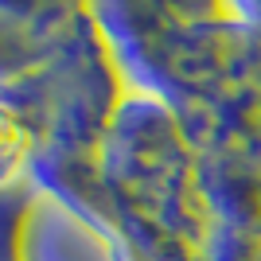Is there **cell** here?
<instances>
[{"label":"cell","mask_w":261,"mask_h":261,"mask_svg":"<svg viewBox=\"0 0 261 261\" xmlns=\"http://www.w3.org/2000/svg\"><path fill=\"white\" fill-rule=\"evenodd\" d=\"M32 184L94 230L109 261H195L211 234L195 144L144 94L121 101L94 160L35 156Z\"/></svg>","instance_id":"cell-1"},{"label":"cell","mask_w":261,"mask_h":261,"mask_svg":"<svg viewBox=\"0 0 261 261\" xmlns=\"http://www.w3.org/2000/svg\"><path fill=\"white\" fill-rule=\"evenodd\" d=\"M0 98L39 156L94 160L129 86L94 4H0Z\"/></svg>","instance_id":"cell-2"},{"label":"cell","mask_w":261,"mask_h":261,"mask_svg":"<svg viewBox=\"0 0 261 261\" xmlns=\"http://www.w3.org/2000/svg\"><path fill=\"white\" fill-rule=\"evenodd\" d=\"M129 94L191 121L257 86L261 47L242 4L106 0L94 4Z\"/></svg>","instance_id":"cell-3"},{"label":"cell","mask_w":261,"mask_h":261,"mask_svg":"<svg viewBox=\"0 0 261 261\" xmlns=\"http://www.w3.org/2000/svg\"><path fill=\"white\" fill-rule=\"evenodd\" d=\"M35 156H39V141L32 125L0 98V195L32 184Z\"/></svg>","instance_id":"cell-4"},{"label":"cell","mask_w":261,"mask_h":261,"mask_svg":"<svg viewBox=\"0 0 261 261\" xmlns=\"http://www.w3.org/2000/svg\"><path fill=\"white\" fill-rule=\"evenodd\" d=\"M39 199L43 195L35 184L0 195V261H28V226Z\"/></svg>","instance_id":"cell-5"},{"label":"cell","mask_w":261,"mask_h":261,"mask_svg":"<svg viewBox=\"0 0 261 261\" xmlns=\"http://www.w3.org/2000/svg\"><path fill=\"white\" fill-rule=\"evenodd\" d=\"M195 261H261V242L211 226V234H207Z\"/></svg>","instance_id":"cell-6"}]
</instances>
